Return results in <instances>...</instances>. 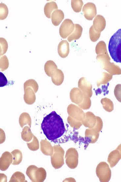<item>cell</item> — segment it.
Instances as JSON below:
<instances>
[{
    "instance_id": "cell-9",
    "label": "cell",
    "mask_w": 121,
    "mask_h": 182,
    "mask_svg": "<svg viewBox=\"0 0 121 182\" xmlns=\"http://www.w3.org/2000/svg\"><path fill=\"white\" fill-rule=\"evenodd\" d=\"M72 21L69 19H66L62 23L59 29V33L63 39L66 38L74 31V26Z\"/></svg>"
},
{
    "instance_id": "cell-19",
    "label": "cell",
    "mask_w": 121,
    "mask_h": 182,
    "mask_svg": "<svg viewBox=\"0 0 121 182\" xmlns=\"http://www.w3.org/2000/svg\"><path fill=\"white\" fill-rule=\"evenodd\" d=\"M19 123L22 128L26 125H28L31 127V119L30 115L27 113L21 114L19 118Z\"/></svg>"
},
{
    "instance_id": "cell-6",
    "label": "cell",
    "mask_w": 121,
    "mask_h": 182,
    "mask_svg": "<svg viewBox=\"0 0 121 182\" xmlns=\"http://www.w3.org/2000/svg\"><path fill=\"white\" fill-rule=\"evenodd\" d=\"M102 127L103 123L100 119L98 120L94 127L89 128L86 130L85 132V138L88 143H94L97 141Z\"/></svg>"
},
{
    "instance_id": "cell-1",
    "label": "cell",
    "mask_w": 121,
    "mask_h": 182,
    "mask_svg": "<svg viewBox=\"0 0 121 182\" xmlns=\"http://www.w3.org/2000/svg\"><path fill=\"white\" fill-rule=\"evenodd\" d=\"M41 128L47 138L53 142L61 137L65 131L62 119L55 111L44 118Z\"/></svg>"
},
{
    "instance_id": "cell-15",
    "label": "cell",
    "mask_w": 121,
    "mask_h": 182,
    "mask_svg": "<svg viewBox=\"0 0 121 182\" xmlns=\"http://www.w3.org/2000/svg\"><path fill=\"white\" fill-rule=\"evenodd\" d=\"M64 17L63 11L60 9L54 10L52 13L51 19L52 23L54 26L59 25Z\"/></svg>"
},
{
    "instance_id": "cell-27",
    "label": "cell",
    "mask_w": 121,
    "mask_h": 182,
    "mask_svg": "<svg viewBox=\"0 0 121 182\" xmlns=\"http://www.w3.org/2000/svg\"><path fill=\"white\" fill-rule=\"evenodd\" d=\"M0 56L4 54L7 52L8 48V44L6 40L3 38H0Z\"/></svg>"
},
{
    "instance_id": "cell-25",
    "label": "cell",
    "mask_w": 121,
    "mask_h": 182,
    "mask_svg": "<svg viewBox=\"0 0 121 182\" xmlns=\"http://www.w3.org/2000/svg\"><path fill=\"white\" fill-rule=\"evenodd\" d=\"M27 144L28 148L31 150H38L39 147L38 140L34 136H33L32 141L30 143H27Z\"/></svg>"
},
{
    "instance_id": "cell-23",
    "label": "cell",
    "mask_w": 121,
    "mask_h": 182,
    "mask_svg": "<svg viewBox=\"0 0 121 182\" xmlns=\"http://www.w3.org/2000/svg\"><path fill=\"white\" fill-rule=\"evenodd\" d=\"M8 13V9L4 3L0 4V19L4 20L7 17Z\"/></svg>"
},
{
    "instance_id": "cell-8",
    "label": "cell",
    "mask_w": 121,
    "mask_h": 182,
    "mask_svg": "<svg viewBox=\"0 0 121 182\" xmlns=\"http://www.w3.org/2000/svg\"><path fill=\"white\" fill-rule=\"evenodd\" d=\"M66 162L67 166L71 169L76 168L78 164V154L74 148H70L67 151L65 157Z\"/></svg>"
},
{
    "instance_id": "cell-10",
    "label": "cell",
    "mask_w": 121,
    "mask_h": 182,
    "mask_svg": "<svg viewBox=\"0 0 121 182\" xmlns=\"http://www.w3.org/2000/svg\"><path fill=\"white\" fill-rule=\"evenodd\" d=\"M121 159V144L109 154L107 161L111 167L115 166Z\"/></svg>"
},
{
    "instance_id": "cell-14",
    "label": "cell",
    "mask_w": 121,
    "mask_h": 182,
    "mask_svg": "<svg viewBox=\"0 0 121 182\" xmlns=\"http://www.w3.org/2000/svg\"><path fill=\"white\" fill-rule=\"evenodd\" d=\"M57 51L59 55L62 58L66 57L69 52V44L67 41L63 40L59 44Z\"/></svg>"
},
{
    "instance_id": "cell-18",
    "label": "cell",
    "mask_w": 121,
    "mask_h": 182,
    "mask_svg": "<svg viewBox=\"0 0 121 182\" xmlns=\"http://www.w3.org/2000/svg\"><path fill=\"white\" fill-rule=\"evenodd\" d=\"M75 28L73 32L67 38L69 42H71L73 40L78 39L81 36L82 31V27L78 24H74Z\"/></svg>"
},
{
    "instance_id": "cell-16",
    "label": "cell",
    "mask_w": 121,
    "mask_h": 182,
    "mask_svg": "<svg viewBox=\"0 0 121 182\" xmlns=\"http://www.w3.org/2000/svg\"><path fill=\"white\" fill-rule=\"evenodd\" d=\"M41 150L42 152L47 155H51L53 152V147L51 143L47 140H43L40 142Z\"/></svg>"
},
{
    "instance_id": "cell-4",
    "label": "cell",
    "mask_w": 121,
    "mask_h": 182,
    "mask_svg": "<svg viewBox=\"0 0 121 182\" xmlns=\"http://www.w3.org/2000/svg\"><path fill=\"white\" fill-rule=\"evenodd\" d=\"M26 174L33 182H43L46 177V172L44 168H38L34 165L28 167Z\"/></svg>"
},
{
    "instance_id": "cell-17",
    "label": "cell",
    "mask_w": 121,
    "mask_h": 182,
    "mask_svg": "<svg viewBox=\"0 0 121 182\" xmlns=\"http://www.w3.org/2000/svg\"><path fill=\"white\" fill-rule=\"evenodd\" d=\"M58 7L55 2L52 1L47 3L44 7V12L46 16L48 18H50L51 15L54 10L57 9Z\"/></svg>"
},
{
    "instance_id": "cell-5",
    "label": "cell",
    "mask_w": 121,
    "mask_h": 182,
    "mask_svg": "<svg viewBox=\"0 0 121 182\" xmlns=\"http://www.w3.org/2000/svg\"><path fill=\"white\" fill-rule=\"evenodd\" d=\"M53 147V152L51 157V164L54 168L59 169L64 163V151L59 145H55Z\"/></svg>"
},
{
    "instance_id": "cell-20",
    "label": "cell",
    "mask_w": 121,
    "mask_h": 182,
    "mask_svg": "<svg viewBox=\"0 0 121 182\" xmlns=\"http://www.w3.org/2000/svg\"><path fill=\"white\" fill-rule=\"evenodd\" d=\"M34 136L29 126H26L24 127L21 133V137L24 140L29 142L31 140Z\"/></svg>"
},
{
    "instance_id": "cell-12",
    "label": "cell",
    "mask_w": 121,
    "mask_h": 182,
    "mask_svg": "<svg viewBox=\"0 0 121 182\" xmlns=\"http://www.w3.org/2000/svg\"><path fill=\"white\" fill-rule=\"evenodd\" d=\"M13 157L11 153L6 151L2 154L0 159V169L2 171L6 170L12 163Z\"/></svg>"
},
{
    "instance_id": "cell-7",
    "label": "cell",
    "mask_w": 121,
    "mask_h": 182,
    "mask_svg": "<svg viewBox=\"0 0 121 182\" xmlns=\"http://www.w3.org/2000/svg\"><path fill=\"white\" fill-rule=\"evenodd\" d=\"M96 173L100 181L101 182H108L111 178V170L108 165L104 162H101L97 165Z\"/></svg>"
},
{
    "instance_id": "cell-2",
    "label": "cell",
    "mask_w": 121,
    "mask_h": 182,
    "mask_svg": "<svg viewBox=\"0 0 121 182\" xmlns=\"http://www.w3.org/2000/svg\"><path fill=\"white\" fill-rule=\"evenodd\" d=\"M108 49L114 61L121 63V29H118L110 38Z\"/></svg>"
},
{
    "instance_id": "cell-26",
    "label": "cell",
    "mask_w": 121,
    "mask_h": 182,
    "mask_svg": "<svg viewBox=\"0 0 121 182\" xmlns=\"http://www.w3.org/2000/svg\"><path fill=\"white\" fill-rule=\"evenodd\" d=\"M27 86L32 87L35 93L38 90V86L36 82L33 79H30L26 81L24 83V88Z\"/></svg>"
},
{
    "instance_id": "cell-3",
    "label": "cell",
    "mask_w": 121,
    "mask_h": 182,
    "mask_svg": "<svg viewBox=\"0 0 121 182\" xmlns=\"http://www.w3.org/2000/svg\"><path fill=\"white\" fill-rule=\"evenodd\" d=\"M44 69L46 74L51 77L52 82L55 85H59L62 83L64 79L63 74L61 70L57 69L54 61H47L45 64Z\"/></svg>"
},
{
    "instance_id": "cell-11",
    "label": "cell",
    "mask_w": 121,
    "mask_h": 182,
    "mask_svg": "<svg viewBox=\"0 0 121 182\" xmlns=\"http://www.w3.org/2000/svg\"><path fill=\"white\" fill-rule=\"evenodd\" d=\"M83 12L87 19L92 20L96 14L95 5L92 3H87L83 7Z\"/></svg>"
},
{
    "instance_id": "cell-13",
    "label": "cell",
    "mask_w": 121,
    "mask_h": 182,
    "mask_svg": "<svg viewBox=\"0 0 121 182\" xmlns=\"http://www.w3.org/2000/svg\"><path fill=\"white\" fill-rule=\"evenodd\" d=\"M25 94L24 98L26 103L31 105L33 104L35 101L36 96L33 89L30 86L24 87Z\"/></svg>"
},
{
    "instance_id": "cell-22",
    "label": "cell",
    "mask_w": 121,
    "mask_h": 182,
    "mask_svg": "<svg viewBox=\"0 0 121 182\" xmlns=\"http://www.w3.org/2000/svg\"><path fill=\"white\" fill-rule=\"evenodd\" d=\"M25 177L21 172H16L12 176L9 182H25Z\"/></svg>"
},
{
    "instance_id": "cell-24",
    "label": "cell",
    "mask_w": 121,
    "mask_h": 182,
    "mask_svg": "<svg viewBox=\"0 0 121 182\" xmlns=\"http://www.w3.org/2000/svg\"><path fill=\"white\" fill-rule=\"evenodd\" d=\"M9 66V62L8 59L5 55H4L0 57V69L1 71H3L6 69Z\"/></svg>"
},
{
    "instance_id": "cell-21",
    "label": "cell",
    "mask_w": 121,
    "mask_h": 182,
    "mask_svg": "<svg viewBox=\"0 0 121 182\" xmlns=\"http://www.w3.org/2000/svg\"><path fill=\"white\" fill-rule=\"evenodd\" d=\"M13 156V165H18L21 162L22 160V155L21 152L19 150L15 149L11 152Z\"/></svg>"
},
{
    "instance_id": "cell-28",
    "label": "cell",
    "mask_w": 121,
    "mask_h": 182,
    "mask_svg": "<svg viewBox=\"0 0 121 182\" xmlns=\"http://www.w3.org/2000/svg\"><path fill=\"white\" fill-rule=\"evenodd\" d=\"M114 92L116 99L121 102V84H119L116 86Z\"/></svg>"
}]
</instances>
